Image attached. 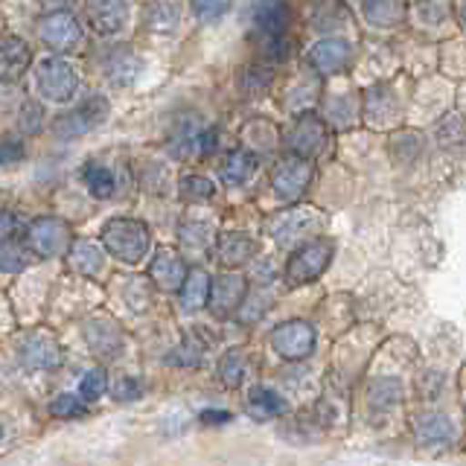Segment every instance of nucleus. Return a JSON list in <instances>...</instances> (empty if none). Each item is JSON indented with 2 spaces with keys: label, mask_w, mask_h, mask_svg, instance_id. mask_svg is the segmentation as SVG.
I'll use <instances>...</instances> for the list:
<instances>
[{
  "label": "nucleus",
  "mask_w": 466,
  "mask_h": 466,
  "mask_svg": "<svg viewBox=\"0 0 466 466\" xmlns=\"http://www.w3.org/2000/svg\"><path fill=\"white\" fill-rule=\"evenodd\" d=\"M143 382L137 376H120L114 382V388H111V393H114V400L116 402H135V400H140L143 397Z\"/></svg>",
  "instance_id": "38"
},
{
  "label": "nucleus",
  "mask_w": 466,
  "mask_h": 466,
  "mask_svg": "<svg viewBox=\"0 0 466 466\" xmlns=\"http://www.w3.org/2000/svg\"><path fill=\"white\" fill-rule=\"evenodd\" d=\"M286 411V400L280 393H274L271 388H254L248 393V414L254 420L266 422V420H274Z\"/></svg>",
  "instance_id": "27"
},
{
  "label": "nucleus",
  "mask_w": 466,
  "mask_h": 466,
  "mask_svg": "<svg viewBox=\"0 0 466 466\" xmlns=\"http://www.w3.org/2000/svg\"><path fill=\"white\" fill-rule=\"evenodd\" d=\"M201 353H204V344L198 339H187V344L181 350H175L172 356H178L175 361H181V364H196L201 359Z\"/></svg>",
  "instance_id": "42"
},
{
  "label": "nucleus",
  "mask_w": 466,
  "mask_h": 466,
  "mask_svg": "<svg viewBox=\"0 0 466 466\" xmlns=\"http://www.w3.org/2000/svg\"><path fill=\"white\" fill-rule=\"evenodd\" d=\"M417 441L429 449H446L458 441V429L446 414H426L417 422Z\"/></svg>",
  "instance_id": "21"
},
{
  "label": "nucleus",
  "mask_w": 466,
  "mask_h": 466,
  "mask_svg": "<svg viewBox=\"0 0 466 466\" xmlns=\"http://www.w3.org/2000/svg\"><path fill=\"white\" fill-rule=\"evenodd\" d=\"M271 347L277 356H283L286 361H303L306 356H312L315 350V327L306 320H283L280 327L271 332Z\"/></svg>",
  "instance_id": "7"
},
{
  "label": "nucleus",
  "mask_w": 466,
  "mask_h": 466,
  "mask_svg": "<svg viewBox=\"0 0 466 466\" xmlns=\"http://www.w3.org/2000/svg\"><path fill=\"white\" fill-rule=\"evenodd\" d=\"M274 295H271V289H251L245 295V300L239 303V320L242 324H254V320H259L262 315L268 312V306H271Z\"/></svg>",
  "instance_id": "31"
},
{
  "label": "nucleus",
  "mask_w": 466,
  "mask_h": 466,
  "mask_svg": "<svg viewBox=\"0 0 466 466\" xmlns=\"http://www.w3.org/2000/svg\"><path fill=\"white\" fill-rule=\"evenodd\" d=\"M248 376H251V356H248V350L242 347L228 350L222 361H218V379H222L228 388H239Z\"/></svg>",
  "instance_id": "26"
},
{
  "label": "nucleus",
  "mask_w": 466,
  "mask_h": 466,
  "mask_svg": "<svg viewBox=\"0 0 466 466\" xmlns=\"http://www.w3.org/2000/svg\"><path fill=\"white\" fill-rule=\"evenodd\" d=\"M254 172H257V155L237 149L222 160V167H218V178H222L225 187H242Z\"/></svg>",
  "instance_id": "25"
},
{
  "label": "nucleus",
  "mask_w": 466,
  "mask_h": 466,
  "mask_svg": "<svg viewBox=\"0 0 466 466\" xmlns=\"http://www.w3.org/2000/svg\"><path fill=\"white\" fill-rule=\"evenodd\" d=\"M312 181V164L306 157L289 155L271 172V187L283 201H298Z\"/></svg>",
  "instance_id": "11"
},
{
  "label": "nucleus",
  "mask_w": 466,
  "mask_h": 466,
  "mask_svg": "<svg viewBox=\"0 0 466 466\" xmlns=\"http://www.w3.org/2000/svg\"><path fill=\"white\" fill-rule=\"evenodd\" d=\"M108 116V99L106 96H91L73 111L62 114L53 123L56 137H82L87 131H94L102 120Z\"/></svg>",
  "instance_id": "9"
},
{
  "label": "nucleus",
  "mask_w": 466,
  "mask_h": 466,
  "mask_svg": "<svg viewBox=\"0 0 466 466\" xmlns=\"http://www.w3.org/2000/svg\"><path fill=\"white\" fill-rule=\"evenodd\" d=\"M82 181L91 189L96 198H108L114 196V172L102 164H85L82 167Z\"/></svg>",
  "instance_id": "32"
},
{
  "label": "nucleus",
  "mask_w": 466,
  "mask_h": 466,
  "mask_svg": "<svg viewBox=\"0 0 466 466\" xmlns=\"http://www.w3.org/2000/svg\"><path fill=\"white\" fill-rule=\"evenodd\" d=\"M29 62H33V50L18 35H0V82H18Z\"/></svg>",
  "instance_id": "17"
},
{
  "label": "nucleus",
  "mask_w": 466,
  "mask_h": 466,
  "mask_svg": "<svg viewBox=\"0 0 466 466\" xmlns=\"http://www.w3.org/2000/svg\"><path fill=\"white\" fill-rule=\"evenodd\" d=\"M320 225V216L312 208H295L277 213L268 222V233L277 239V245H295L315 233Z\"/></svg>",
  "instance_id": "12"
},
{
  "label": "nucleus",
  "mask_w": 466,
  "mask_h": 466,
  "mask_svg": "<svg viewBox=\"0 0 466 466\" xmlns=\"http://www.w3.org/2000/svg\"><path fill=\"white\" fill-rule=\"evenodd\" d=\"M402 400V385L397 379H379V382L370 388V402L376 408H390Z\"/></svg>",
  "instance_id": "35"
},
{
  "label": "nucleus",
  "mask_w": 466,
  "mask_h": 466,
  "mask_svg": "<svg viewBox=\"0 0 466 466\" xmlns=\"http://www.w3.org/2000/svg\"><path fill=\"white\" fill-rule=\"evenodd\" d=\"M251 18H254V26L262 33V38L283 35L289 26V6L283 0H257L251 6Z\"/></svg>",
  "instance_id": "23"
},
{
  "label": "nucleus",
  "mask_w": 466,
  "mask_h": 466,
  "mask_svg": "<svg viewBox=\"0 0 466 466\" xmlns=\"http://www.w3.org/2000/svg\"><path fill=\"white\" fill-rule=\"evenodd\" d=\"M47 4H58V0H47Z\"/></svg>",
  "instance_id": "47"
},
{
  "label": "nucleus",
  "mask_w": 466,
  "mask_h": 466,
  "mask_svg": "<svg viewBox=\"0 0 466 466\" xmlns=\"http://www.w3.org/2000/svg\"><path fill=\"white\" fill-rule=\"evenodd\" d=\"M461 21L466 24V0H463V4H461Z\"/></svg>",
  "instance_id": "46"
},
{
  "label": "nucleus",
  "mask_w": 466,
  "mask_h": 466,
  "mask_svg": "<svg viewBox=\"0 0 466 466\" xmlns=\"http://www.w3.org/2000/svg\"><path fill=\"white\" fill-rule=\"evenodd\" d=\"M332 254H335V245L329 239H312L300 245L291 259L286 262V280L291 286H306L318 280L320 274L329 268L332 262Z\"/></svg>",
  "instance_id": "2"
},
{
  "label": "nucleus",
  "mask_w": 466,
  "mask_h": 466,
  "mask_svg": "<svg viewBox=\"0 0 466 466\" xmlns=\"http://www.w3.org/2000/svg\"><path fill=\"white\" fill-rule=\"evenodd\" d=\"M108 390V373L102 370V368H94V370H87L82 376V382H79V397L85 402H96L102 393Z\"/></svg>",
  "instance_id": "34"
},
{
  "label": "nucleus",
  "mask_w": 466,
  "mask_h": 466,
  "mask_svg": "<svg viewBox=\"0 0 466 466\" xmlns=\"http://www.w3.org/2000/svg\"><path fill=\"white\" fill-rule=\"evenodd\" d=\"M85 18H87V24H91L94 33H99V35L120 33L126 18H128L126 0H87Z\"/></svg>",
  "instance_id": "15"
},
{
  "label": "nucleus",
  "mask_w": 466,
  "mask_h": 466,
  "mask_svg": "<svg viewBox=\"0 0 466 466\" xmlns=\"http://www.w3.org/2000/svg\"><path fill=\"white\" fill-rule=\"evenodd\" d=\"M228 420H230L228 411H204V414H201V422H204V426H218V422H228Z\"/></svg>",
  "instance_id": "45"
},
{
  "label": "nucleus",
  "mask_w": 466,
  "mask_h": 466,
  "mask_svg": "<svg viewBox=\"0 0 466 466\" xmlns=\"http://www.w3.org/2000/svg\"><path fill=\"white\" fill-rule=\"evenodd\" d=\"M268 82H271V73H262V76H259V67H248V70H245V91H248V94L266 91Z\"/></svg>",
  "instance_id": "43"
},
{
  "label": "nucleus",
  "mask_w": 466,
  "mask_h": 466,
  "mask_svg": "<svg viewBox=\"0 0 466 466\" xmlns=\"http://www.w3.org/2000/svg\"><path fill=\"white\" fill-rule=\"evenodd\" d=\"M67 259H70L73 271L87 274V277L99 274V268H102V251H99V245L91 242V239H76V242H73L70 251H67Z\"/></svg>",
  "instance_id": "28"
},
{
  "label": "nucleus",
  "mask_w": 466,
  "mask_h": 466,
  "mask_svg": "<svg viewBox=\"0 0 466 466\" xmlns=\"http://www.w3.org/2000/svg\"><path fill=\"white\" fill-rule=\"evenodd\" d=\"M306 58L318 73H339L350 62V44L344 38H320Z\"/></svg>",
  "instance_id": "20"
},
{
  "label": "nucleus",
  "mask_w": 466,
  "mask_h": 466,
  "mask_svg": "<svg viewBox=\"0 0 466 466\" xmlns=\"http://www.w3.org/2000/svg\"><path fill=\"white\" fill-rule=\"evenodd\" d=\"M210 295V274L208 271H189L181 286V306L184 312H196L208 303Z\"/></svg>",
  "instance_id": "29"
},
{
  "label": "nucleus",
  "mask_w": 466,
  "mask_h": 466,
  "mask_svg": "<svg viewBox=\"0 0 466 466\" xmlns=\"http://www.w3.org/2000/svg\"><path fill=\"white\" fill-rule=\"evenodd\" d=\"M85 341L96 356L116 359V356H120V350H123V332H120V327L114 324V320L94 318V320H87V324H85Z\"/></svg>",
  "instance_id": "18"
},
{
  "label": "nucleus",
  "mask_w": 466,
  "mask_h": 466,
  "mask_svg": "<svg viewBox=\"0 0 466 466\" xmlns=\"http://www.w3.org/2000/svg\"><path fill=\"white\" fill-rule=\"evenodd\" d=\"M262 56L271 58V62H280V58L289 56V41L283 35H271V38H262Z\"/></svg>",
  "instance_id": "41"
},
{
  "label": "nucleus",
  "mask_w": 466,
  "mask_h": 466,
  "mask_svg": "<svg viewBox=\"0 0 466 466\" xmlns=\"http://www.w3.org/2000/svg\"><path fill=\"white\" fill-rule=\"evenodd\" d=\"M245 295H248V286L242 274H222V277H216V280H210L208 306L213 315H228L239 309Z\"/></svg>",
  "instance_id": "13"
},
{
  "label": "nucleus",
  "mask_w": 466,
  "mask_h": 466,
  "mask_svg": "<svg viewBox=\"0 0 466 466\" xmlns=\"http://www.w3.org/2000/svg\"><path fill=\"white\" fill-rule=\"evenodd\" d=\"M169 155L172 157H189V155H210L216 146V131L204 126L196 116H184L169 135Z\"/></svg>",
  "instance_id": "8"
},
{
  "label": "nucleus",
  "mask_w": 466,
  "mask_h": 466,
  "mask_svg": "<svg viewBox=\"0 0 466 466\" xmlns=\"http://www.w3.org/2000/svg\"><path fill=\"white\" fill-rule=\"evenodd\" d=\"M21 157H24V146L18 140H0V167L18 164Z\"/></svg>",
  "instance_id": "44"
},
{
  "label": "nucleus",
  "mask_w": 466,
  "mask_h": 466,
  "mask_svg": "<svg viewBox=\"0 0 466 466\" xmlns=\"http://www.w3.org/2000/svg\"><path fill=\"white\" fill-rule=\"evenodd\" d=\"M21 218L12 213H0V271L18 274L33 262V251L26 248V239L21 237Z\"/></svg>",
  "instance_id": "5"
},
{
  "label": "nucleus",
  "mask_w": 466,
  "mask_h": 466,
  "mask_svg": "<svg viewBox=\"0 0 466 466\" xmlns=\"http://www.w3.org/2000/svg\"><path fill=\"white\" fill-rule=\"evenodd\" d=\"M85 411V402H79L73 393H62V397H56L53 405H50V414L65 420V417H79Z\"/></svg>",
  "instance_id": "40"
},
{
  "label": "nucleus",
  "mask_w": 466,
  "mask_h": 466,
  "mask_svg": "<svg viewBox=\"0 0 466 466\" xmlns=\"http://www.w3.org/2000/svg\"><path fill=\"white\" fill-rule=\"evenodd\" d=\"M213 181L204 178V175H187V178H181V196L187 201H208L213 198Z\"/></svg>",
  "instance_id": "36"
},
{
  "label": "nucleus",
  "mask_w": 466,
  "mask_h": 466,
  "mask_svg": "<svg viewBox=\"0 0 466 466\" xmlns=\"http://www.w3.org/2000/svg\"><path fill=\"white\" fill-rule=\"evenodd\" d=\"M149 228L140 218H111L102 225V242L120 262H137L149 251Z\"/></svg>",
  "instance_id": "1"
},
{
  "label": "nucleus",
  "mask_w": 466,
  "mask_h": 466,
  "mask_svg": "<svg viewBox=\"0 0 466 466\" xmlns=\"http://www.w3.org/2000/svg\"><path fill=\"white\" fill-rule=\"evenodd\" d=\"M254 254H257V242L242 230H230L225 237H218V242H216V257L228 268L245 266Z\"/></svg>",
  "instance_id": "22"
},
{
  "label": "nucleus",
  "mask_w": 466,
  "mask_h": 466,
  "mask_svg": "<svg viewBox=\"0 0 466 466\" xmlns=\"http://www.w3.org/2000/svg\"><path fill=\"white\" fill-rule=\"evenodd\" d=\"M184 18V4L181 0H149L143 12V21L152 33H172Z\"/></svg>",
  "instance_id": "24"
},
{
  "label": "nucleus",
  "mask_w": 466,
  "mask_h": 466,
  "mask_svg": "<svg viewBox=\"0 0 466 466\" xmlns=\"http://www.w3.org/2000/svg\"><path fill=\"white\" fill-rule=\"evenodd\" d=\"M35 85L44 99L50 102H67L79 87V76L73 65H67L65 58H44L35 73Z\"/></svg>",
  "instance_id": "6"
},
{
  "label": "nucleus",
  "mask_w": 466,
  "mask_h": 466,
  "mask_svg": "<svg viewBox=\"0 0 466 466\" xmlns=\"http://www.w3.org/2000/svg\"><path fill=\"white\" fill-rule=\"evenodd\" d=\"M364 15L373 26H393L402 18L397 0H364Z\"/></svg>",
  "instance_id": "33"
},
{
  "label": "nucleus",
  "mask_w": 466,
  "mask_h": 466,
  "mask_svg": "<svg viewBox=\"0 0 466 466\" xmlns=\"http://www.w3.org/2000/svg\"><path fill=\"white\" fill-rule=\"evenodd\" d=\"M24 239L35 257H44V259L62 257L70 248V225L58 216H41L35 222L26 225Z\"/></svg>",
  "instance_id": "3"
},
{
  "label": "nucleus",
  "mask_w": 466,
  "mask_h": 466,
  "mask_svg": "<svg viewBox=\"0 0 466 466\" xmlns=\"http://www.w3.org/2000/svg\"><path fill=\"white\" fill-rule=\"evenodd\" d=\"M178 237H181L187 245L204 248V245H210V239H213V228H210V225H204V222H187V225H181Z\"/></svg>",
  "instance_id": "39"
},
{
  "label": "nucleus",
  "mask_w": 466,
  "mask_h": 466,
  "mask_svg": "<svg viewBox=\"0 0 466 466\" xmlns=\"http://www.w3.org/2000/svg\"><path fill=\"white\" fill-rule=\"evenodd\" d=\"M230 9V0H193V12L201 24H216L222 21Z\"/></svg>",
  "instance_id": "37"
},
{
  "label": "nucleus",
  "mask_w": 466,
  "mask_h": 466,
  "mask_svg": "<svg viewBox=\"0 0 466 466\" xmlns=\"http://www.w3.org/2000/svg\"><path fill=\"white\" fill-rule=\"evenodd\" d=\"M38 38L56 53H70V50H76L82 44V24L76 21V15H73V12L56 9V12L41 15Z\"/></svg>",
  "instance_id": "4"
},
{
  "label": "nucleus",
  "mask_w": 466,
  "mask_h": 466,
  "mask_svg": "<svg viewBox=\"0 0 466 466\" xmlns=\"http://www.w3.org/2000/svg\"><path fill=\"white\" fill-rule=\"evenodd\" d=\"M21 361L29 370H53L62 364V347L47 332H35L21 344Z\"/></svg>",
  "instance_id": "14"
},
{
  "label": "nucleus",
  "mask_w": 466,
  "mask_h": 466,
  "mask_svg": "<svg viewBox=\"0 0 466 466\" xmlns=\"http://www.w3.org/2000/svg\"><path fill=\"white\" fill-rule=\"evenodd\" d=\"M397 114V99H393L390 91L385 87H373L368 94V106H364V116L373 123V126H385L390 116Z\"/></svg>",
  "instance_id": "30"
},
{
  "label": "nucleus",
  "mask_w": 466,
  "mask_h": 466,
  "mask_svg": "<svg viewBox=\"0 0 466 466\" xmlns=\"http://www.w3.org/2000/svg\"><path fill=\"white\" fill-rule=\"evenodd\" d=\"M149 274L164 291H181L189 271H187V262L178 251H172V248H157V254L152 257Z\"/></svg>",
  "instance_id": "16"
},
{
  "label": "nucleus",
  "mask_w": 466,
  "mask_h": 466,
  "mask_svg": "<svg viewBox=\"0 0 466 466\" xmlns=\"http://www.w3.org/2000/svg\"><path fill=\"white\" fill-rule=\"evenodd\" d=\"M286 146L291 149V155L298 157H315L324 152L327 146V123L320 120L318 114H300L295 123H291L289 135H286Z\"/></svg>",
  "instance_id": "10"
},
{
  "label": "nucleus",
  "mask_w": 466,
  "mask_h": 466,
  "mask_svg": "<svg viewBox=\"0 0 466 466\" xmlns=\"http://www.w3.org/2000/svg\"><path fill=\"white\" fill-rule=\"evenodd\" d=\"M143 70V58L137 53H131L128 47H116L111 53H106V58H102V73H106V79L111 85H131Z\"/></svg>",
  "instance_id": "19"
}]
</instances>
